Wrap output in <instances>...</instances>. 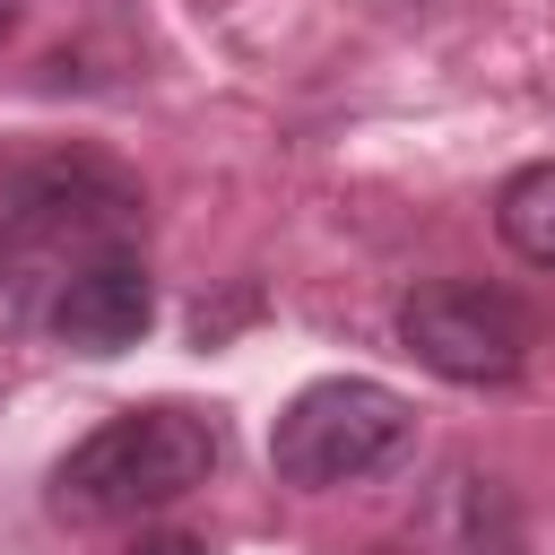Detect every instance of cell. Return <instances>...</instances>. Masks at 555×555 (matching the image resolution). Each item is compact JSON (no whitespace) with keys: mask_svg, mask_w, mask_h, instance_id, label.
<instances>
[{"mask_svg":"<svg viewBox=\"0 0 555 555\" xmlns=\"http://www.w3.org/2000/svg\"><path fill=\"white\" fill-rule=\"evenodd\" d=\"M434 546L442 555H520V529H512L503 486L477 477V468H451L434 486Z\"/></svg>","mask_w":555,"mask_h":555,"instance_id":"8992f818","label":"cell"},{"mask_svg":"<svg viewBox=\"0 0 555 555\" xmlns=\"http://www.w3.org/2000/svg\"><path fill=\"white\" fill-rule=\"evenodd\" d=\"M147 321H156V278H147V260H139L130 243L87 251V260L52 286V304H43V330H52L69 356H121V347L147 338Z\"/></svg>","mask_w":555,"mask_h":555,"instance_id":"5b68a950","label":"cell"},{"mask_svg":"<svg viewBox=\"0 0 555 555\" xmlns=\"http://www.w3.org/2000/svg\"><path fill=\"white\" fill-rule=\"evenodd\" d=\"M147 225V191L95 156V147H61V156H35L0 182V243L9 251H113Z\"/></svg>","mask_w":555,"mask_h":555,"instance_id":"3957f363","label":"cell"},{"mask_svg":"<svg viewBox=\"0 0 555 555\" xmlns=\"http://www.w3.org/2000/svg\"><path fill=\"white\" fill-rule=\"evenodd\" d=\"M17 17H26V0H0V43L17 35Z\"/></svg>","mask_w":555,"mask_h":555,"instance_id":"30bf717a","label":"cell"},{"mask_svg":"<svg viewBox=\"0 0 555 555\" xmlns=\"http://www.w3.org/2000/svg\"><path fill=\"white\" fill-rule=\"evenodd\" d=\"M26 312H35V278L0 269V330H26Z\"/></svg>","mask_w":555,"mask_h":555,"instance_id":"ba28073f","label":"cell"},{"mask_svg":"<svg viewBox=\"0 0 555 555\" xmlns=\"http://www.w3.org/2000/svg\"><path fill=\"white\" fill-rule=\"evenodd\" d=\"M494 234H503L529 269H555V156L520 165V173L494 191Z\"/></svg>","mask_w":555,"mask_h":555,"instance_id":"52a82bcc","label":"cell"},{"mask_svg":"<svg viewBox=\"0 0 555 555\" xmlns=\"http://www.w3.org/2000/svg\"><path fill=\"white\" fill-rule=\"evenodd\" d=\"M130 555H208V546H199V538H182V529H147Z\"/></svg>","mask_w":555,"mask_h":555,"instance_id":"9c48e42d","label":"cell"},{"mask_svg":"<svg viewBox=\"0 0 555 555\" xmlns=\"http://www.w3.org/2000/svg\"><path fill=\"white\" fill-rule=\"evenodd\" d=\"M399 347L460 390H494V382H520L538 321L520 295L486 278H425L416 295H399Z\"/></svg>","mask_w":555,"mask_h":555,"instance_id":"277c9868","label":"cell"},{"mask_svg":"<svg viewBox=\"0 0 555 555\" xmlns=\"http://www.w3.org/2000/svg\"><path fill=\"white\" fill-rule=\"evenodd\" d=\"M416 442V416L390 382L373 373H330V382H304L278 425H269V468L278 486H304V494H330V486H364L382 477L390 460H408Z\"/></svg>","mask_w":555,"mask_h":555,"instance_id":"7a4b0ae2","label":"cell"},{"mask_svg":"<svg viewBox=\"0 0 555 555\" xmlns=\"http://www.w3.org/2000/svg\"><path fill=\"white\" fill-rule=\"evenodd\" d=\"M199 9H217V0H199Z\"/></svg>","mask_w":555,"mask_h":555,"instance_id":"8fae6325","label":"cell"},{"mask_svg":"<svg viewBox=\"0 0 555 555\" xmlns=\"http://www.w3.org/2000/svg\"><path fill=\"white\" fill-rule=\"evenodd\" d=\"M225 460V434L208 408H182V399H147V408H121L104 416L95 434H78L43 486L52 520L69 529H113V520H139V512H165L182 494H199Z\"/></svg>","mask_w":555,"mask_h":555,"instance_id":"6da1fadb","label":"cell"}]
</instances>
